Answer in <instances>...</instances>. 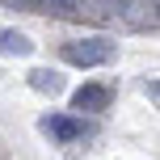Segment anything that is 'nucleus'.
<instances>
[{"label": "nucleus", "mask_w": 160, "mask_h": 160, "mask_svg": "<svg viewBox=\"0 0 160 160\" xmlns=\"http://www.w3.org/2000/svg\"><path fill=\"white\" fill-rule=\"evenodd\" d=\"M114 59V42L110 38H76V42H63V63L72 68H101Z\"/></svg>", "instance_id": "obj_1"}, {"label": "nucleus", "mask_w": 160, "mask_h": 160, "mask_svg": "<svg viewBox=\"0 0 160 160\" xmlns=\"http://www.w3.org/2000/svg\"><path fill=\"white\" fill-rule=\"evenodd\" d=\"M38 131L51 139V143H76L88 127H84V118H76V114H42Z\"/></svg>", "instance_id": "obj_2"}, {"label": "nucleus", "mask_w": 160, "mask_h": 160, "mask_svg": "<svg viewBox=\"0 0 160 160\" xmlns=\"http://www.w3.org/2000/svg\"><path fill=\"white\" fill-rule=\"evenodd\" d=\"M110 105V88L105 84H80L72 93V110H84V114H101Z\"/></svg>", "instance_id": "obj_3"}, {"label": "nucleus", "mask_w": 160, "mask_h": 160, "mask_svg": "<svg viewBox=\"0 0 160 160\" xmlns=\"http://www.w3.org/2000/svg\"><path fill=\"white\" fill-rule=\"evenodd\" d=\"M30 88L34 93H47V97H59L63 93V76H59L55 68H34L30 72Z\"/></svg>", "instance_id": "obj_4"}, {"label": "nucleus", "mask_w": 160, "mask_h": 160, "mask_svg": "<svg viewBox=\"0 0 160 160\" xmlns=\"http://www.w3.org/2000/svg\"><path fill=\"white\" fill-rule=\"evenodd\" d=\"M30 51H34V42L25 38L21 30H13V25L0 30V55H17V59H21V55H30Z\"/></svg>", "instance_id": "obj_5"}]
</instances>
